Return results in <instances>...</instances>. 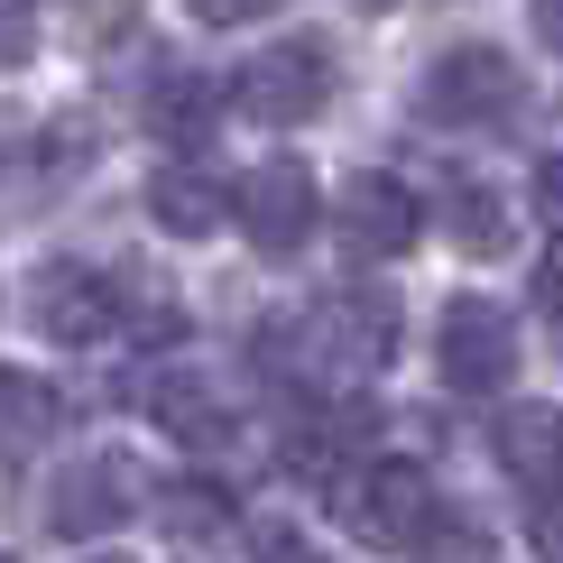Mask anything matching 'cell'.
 Returning <instances> with one entry per match:
<instances>
[{"mask_svg":"<svg viewBox=\"0 0 563 563\" xmlns=\"http://www.w3.org/2000/svg\"><path fill=\"white\" fill-rule=\"evenodd\" d=\"M333 231H342L351 260H407V250L426 241V203H416V185H397V176L369 167V176H351V185H342Z\"/></svg>","mask_w":563,"mask_h":563,"instance_id":"obj_9","label":"cell"},{"mask_svg":"<svg viewBox=\"0 0 563 563\" xmlns=\"http://www.w3.org/2000/svg\"><path fill=\"white\" fill-rule=\"evenodd\" d=\"M250 545H260V554H305V536H296V527H260Z\"/></svg>","mask_w":563,"mask_h":563,"instance_id":"obj_21","label":"cell"},{"mask_svg":"<svg viewBox=\"0 0 563 563\" xmlns=\"http://www.w3.org/2000/svg\"><path fill=\"white\" fill-rule=\"evenodd\" d=\"M489 453H499V472L527 489V499H554L563 489V416L554 407H508L499 426H489Z\"/></svg>","mask_w":563,"mask_h":563,"instance_id":"obj_11","label":"cell"},{"mask_svg":"<svg viewBox=\"0 0 563 563\" xmlns=\"http://www.w3.org/2000/svg\"><path fill=\"white\" fill-rule=\"evenodd\" d=\"M434 369L453 397H499L518 379V323H508V305L489 296H453L434 323Z\"/></svg>","mask_w":563,"mask_h":563,"instance_id":"obj_4","label":"cell"},{"mask_svg":"<svg viewBox=\"0 0 563 563\" xmlns=\"http://www.w3.org/2000/svg\"><path fill=\"white\" fill-rule=\"evenodd\" d=\"M185 10H195L203 29H250V19H268L277 0H185Z\"/></svg>","mask_w":563,"mask_h":563,"instance_id":"obj_18","label":"cell"},{"mask_svg":"<svg viewBox=\"0 0 563 563\" xmlns=\"http://www.w3.org/2000/svg\"><path fill=\"white\" fill-rule=\"evenodd\" d=\"M29 56H37V10H29V0H0V75L29 65Z\"/></svg>","mask_w":563,"mask_h":563,"instance_id":"obj_17","label":"cell"},{"mask_svg":"<svg viewBox=\"0 0 563 563\" xmlns=\"http://www.w3.org/2000/svg\"><path fill=\"white\" fill-rule=\"evenodd\" d=\"M342 518H351V536H369V545H426L443 499H434L426 462H369V472L342 481Z\"/></svg>","mask_w":563,"mask_h":563,"instance_id":"obj_7","label":"cell"},{"mask_svg":"<svg viewBox=\"0 0 563 563\" xmlns=\"http://www.w3.org/2000/svg\"><path fill=\"white\" fill-rule=\"evenodd\" d=\"M231 222L250 231L260 260H296V250L314 241V222H323V195H314V176H305L296 157H268V167H250L231 185Z\"/></svg>","mask_w":563,"mask_h":563,"instance_id":"obj_6","label":"cell"},{"mask_svg":"<svg viewBox=\"0 0 563 563\" xmlns=\"http://www.w3.org/2000/svg\"><path fill=\"white\" fill-rule=\"evenodd\" d=\"M121 305H130V287L111 268H84V260H46L29 277V323L46 342H65V351L111 342V333H121Z\"/></svg>","mask_w":563,"mask_h":563,"instance_id":"obj_5","label":"cell"},{"mask_svg":"<svg viewBox=\"0 0 563 563\" xmlns=\"http://www.w3.org/2000/svg\"><path fill=\"white\" fill-rule=\"evenodd\" d=\"M545 296L563 305V231H554V250H545Z\"/></svg>","mask_w":563,"mask_h":563,"instance_id":"obj_22","label":"cell"},{"mask_svg":"<svg viewBox=\"0 0 563 563\" xmlns=\"http://www.w3.org/2000/svg\"><path fill=\"white\" fill-rule=\"evenodd\" d=\"M361 10H388V0H361Z\"/></svg>","mask_w":563,"mask_h":563,"instance_id":"obj_23","label":"cell"},{"mask_svg":"<svg viewBox=\"0 0 563 563\" xmlns=\"http://www.w3.org/2000/svg\"><path fill=\"white\" fill-rule=\"evenodd\" d=\"M434 213H443V231H453L472 260H499V250H508V203H499V185L443 176V185H434Z\"/></svg>","mask_w":563,"mask_h":563,"instance_id":"obj_15","label":"cell"},{"mask_svg":"<svg viewBox=\"0 0 563 563\" xmlns=\"http://www.w3.org/2000/svg\"><path fill=\"white\" fill-rule=\"evenodd\" d=\"M139 111H148V139H167V148H203L213 121H222V92H213V75H195V65H167Z\"/></svg>","mask_w":563,"mask_h":563,"instance_id":"obj_12","label":"cell"},{"mask_svg":"<svg viewBox=\"0 0 563 563\" xmlns=\"http://www.w3.org/2000/svg\"><path fill=\"white\" fill-rule=\"evenodd\" d=\"M231 102L250 111L260 130H305L323 102H333V46L323 37H287V46H260L231 84Z\"/></svg>","mask_w":563,"mask_h":563,"instance_id":"obj_3","label":"cell"},{"mask_svg":"<svg viewBox=\"0 0 563 563\" xmlns=\"http://www.w3.org/2000/svg\"><path fill=\"white\" fill-rule=\"evenodd\" d=\"M139 407H148L176 443H195V453L231 443V407L213 397V379H203V369H185V361H167L157 379H139Z\"/></svg>","mask_w":563,"mask_h":563,"instance_id":"obj_10","label":"cell"},{"mask_svg":"<svg viewBox=\"0 0 563 563\" xmlns=\"http://www.w3.org/2000/svg\"><path fill=\"white\" fill-rule=\"evenodd\" d=\"M527 102V75L508 65V46H443L416 84V111L443 130H481V121H508Z\"/></svg>","mask_w":563,"mask_h":563,"instance_id":"obj_2","label":"cell"},{"mask_svg":"<svg viewBox=\"0 0 563 563\" xmlns=\"http://www.w3.org/2000/svg\"><path fill=\"white\" fill-rule=\"evenodd\" d=\"M148 213H157V231H176V241H213L231 222V185H213L203 167H157L148 176Z\"/></svg>","mask_w":563,"mask_h":563,"instance_id":"obj_13","label":"cell"},{"mask_svg":"<svg viewBox=\"0 0 563 563\" xmlns=\"http://www.w3.org/2000/svg\"><path fill=\"white\" fill-rule=\"evenodd\" d=\"M139 499H148V481H139L130 453H84L46 481V527L56 536H111L121 518H139Z\"/></svg>","mask_w":563,"mask_h":563,"instance_id":"obj_8","label":"cell"},{"mask_svg":"<svg viewBox=\"0 0 563 563\" xmlns=\"http://www.w3.org/2000/svg\"><path fill=\"white\" fill-rule=\"evenodd\" d=\"M536 203H545V222L563 231V157H545V167H536Z\"/></svg>","mask_w":563,"mask_h":563,"instance_id":"obj_19","label":"cell"},{"mask_svg":"<svg viewBox=\"0 0 563 563\" xmlns=\"http://www.w3.org/2000/svg\"><path fill=\"white\" fill-rule=\"evenodd\" d=\"M536 37H545L554 56H563V0H536Z\"/></svg>","mask_w":563,"mask_h":563,"instance_id":"obj_20","label":"cell"},{"mask_svg":"<svg viewBox=\"0 0 563 563\" xmlns=\"http://www.w3.org/2000/svg\"><path fill=\"white\" fill-rule=\"evenodd\" d=\"M46 434H56V388H46L37 369H10V361H0V472H19Z\"/></svg>","mask_w":563,"mask_h":563,"instance_id":"obj_14","label":"cell"},{"mask_svg":"<svg viewBox=\"0 0 563 563\" xmlns=\"http://www.w3.org/2000/svg\"><path fill=\"white\" fill-rule=\"evenodd\" d=\"M260 351H268V369H287V379H305V388L369 379V369L397 351V305L379 287H342V296L305 305L296 323H268Z\"/></svg>","mask_w":563,"mask_h":563,"instance_id":"obj_1","label":"cell"},{"mask_svg":"<svg viewBox=\"0 0 563 563\" xmlns=\"http://www.w3.org/2000/svg\"><path fill=\"white\" fill-rule=\"evenodd\" d=\"M157 527H167L176 545H222L231 536V499L213 481H176V489H157Z\"/></svg>","mask_w":563,"mask_h":563,"instance_id":"obj_16","label":"cell"}]
</instances>
